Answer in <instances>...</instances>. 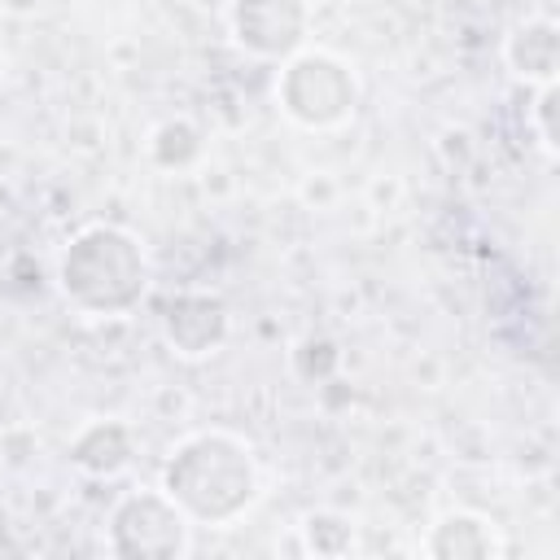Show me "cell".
<instances>
[{"mask_svg":"<svg viewBox=\"0 0 560 560\" xmlns=\"http://www.w3.org/2000/svg\"><path fill=\"white\" fill-rule=\"evenodd\" d=\"M516 39H525V70L521 74H538V79H551L556 70V35H551V22H529L525 31H516Z\"/></svg>","mask_w":560,"mask_h":560,"instance_id":"obj_1","label":"cell"}]
</instances>
